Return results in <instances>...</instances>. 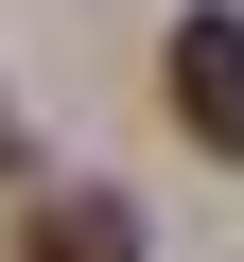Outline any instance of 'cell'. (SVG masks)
<instances>
[{"label": "cell", "mask_w": 244, "mask_h": 262, "mask_svg": "<svg viewBox=\"0 0 244 262\" xmlns=\"http://www.w3.org/2000/svg\"><path fill=\"white\" fill-rule=\"evenodd\" d=\"M18 262H140V210L122 192H35L18 210Z\"/></svg>", "instance_id": "obj_2"}, {"label": "cell", "mask_w": 244, "mask_h": 262, "mask_svg": "<svg viewBox=\"0 0 244 262\" xmlns=\"http://www.w3.org/2000/svg\"><path fill=\"white\" fill-rule=\"evenodd\" d=\"M0 175H18V105H0Z\"/></svg>", "instance_id": "obj_3"}, {"label": "cell", "mask_w": 244, "mask_h": 262, "mask_svg": "<svg viewBox=\"0 0 244 262\" xmlns=\"http://www.w3.org/2000/svg\"><path fill=\"white\" fill-rule=\"evenodd\" d=\"M157 105H175V140L209 175H244V0H192L157 35Z\"/></svg>", "instance_id": "obj_1"}]
</instances>
